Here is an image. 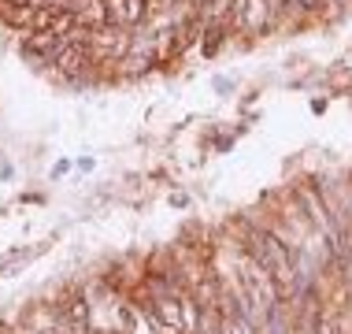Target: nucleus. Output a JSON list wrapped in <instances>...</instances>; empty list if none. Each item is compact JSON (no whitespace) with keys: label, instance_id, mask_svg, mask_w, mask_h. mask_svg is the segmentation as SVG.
I'll use <instances>...</instances> for the list:
<instances>
[{"label":"nucleus","instance_id":"nucleus-1","mask_svg":"<svg viewBox=\"0 0 352 334\" xmlns=\"http://www.w3.org/2000/svg\"><path fill=\"white\" fill-rule=\"evenodd\" d=\"M56 71L63 74V79H85V74L97 67V52H93V41L89 37H67V41L56 49L52 56Z\"/></svg>","mask_w":352,"mask_h":334},{"label":"nucleus","instance_id":"nucleus-3","mask_svg":"<svg viewBox=\"0 0 352 334\" xmlns=\"http://www.w3.org/2000/svg\"><path fill=\"white\" fill-rule=\"evenodd\" d=\"M34 4H52V0H0V8H34Z\"/></svg>","mask_w":352,"mask_h":334},{"label":"nucleus","instance_id":"nucleus-2","mask_svg":"<svg viewBox=\"0 0 352 334\" xmlns=\"http://www.w3.org/2000/svg\"><path fill=\"white\" fill-rule=\"evenodd\" d=\"M141 8H145V19H152V15L167 12V8H170V0H141Z\"/></svg>","mask_w":352,"mask_h":334},{"label":"nucleus","instance_id":"nucleus-4","mask_svg":"<svg viewBox=\"0 0 352 334\" xmlns=\"http://www.w3.org/2000/svg\"><path fill=\"white\" fill-rule=\"evenodd\" d=\"M297 4H300V8H308V12H316V8H322L327 0H297Z\"/></svg>","mask_w":352,"mask_h":334}]
</instances>
